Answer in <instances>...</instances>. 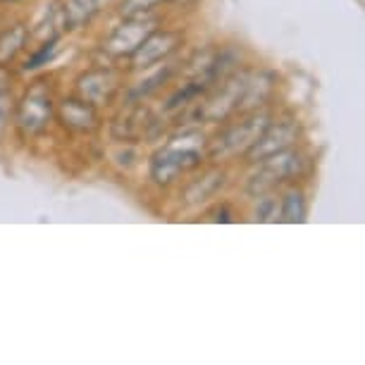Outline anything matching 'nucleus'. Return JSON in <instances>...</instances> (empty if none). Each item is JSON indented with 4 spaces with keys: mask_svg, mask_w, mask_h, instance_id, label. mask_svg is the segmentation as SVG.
Returning <instances> with one entry per match:
<instances>
[{
    "mask_svg": "<svg viewBox=\"0 0 365 365\" xmlns=\"http://www.w3.org/2000/svg\"><path fill=\"white\" fill-rule=\"evenodd\" d=\"M48 101L46 98H36V93H31L29 98L24 101V117H22V125L29 127V129H41L46 122V115H48Z\"/></svg>",
    "mask_w": 365,
    "mask_h": 365,
    "instance_id": "7",
    "label": "nucleus"
},
{
    "mask_svg": "<svg viewBox=\"0 0 365 365\" xmlns=\"http://www.w3.org/2000/svg\"><path fill=\"white\" fill-rule=\"evenodd\" d=\"M282 217L284 222H303L306 220V198L301 191H289L282 201Z\"/></svg>",
    "mask_w": 365,
    "mask_h": 365,
    "instance_id": "9",
    "label": "nucleus"
},
{
    "mask_svg": "<svg viewBox=\"0 0 365 365\" xmlns=\"http://www.w3.org/2000/svg\"><path fill=\"white\" fill-rule=\"evenodd\" d=\"M179 41H182V36H179V34H172V31L150 34V36L139 46V51L134 53L136 65L148 67V65L160 63L163 58H168L170 53H175V48L179 46Z\"/></svg>",
    "mask_w": 365,
    "mask_h": 365,
    "instance_id": "6",
    "label": "nucleus"
},
{
    "mask_svg": "<svg viewBox=\"0 0 365 365\" xmlns=\"http://www.w3.org/2000/svg\"><path fill=\"white\" fill-rule=\"evenodd\" d=\"M306 168V160L296 153V150H282V153L265 158L263 165L256 175L251 177L249 182V191L251 194H263V191L274 189L277 184L287 182V179L296 177L299 172Z\"/></svg>",
    "mask_w": 365,
    "mask_h": 365,
    "instance_id": "2",
    "label": "nucleus"
},
{
    "mask_svg": "<svg viewBox=\"0 0 365 365\" xmlns=\"http://www.w3.org/2000/svg\"><path fill=\"white\" fill-rule=\"evenodd\" d=\"M296 136H299V127L294 122H277V125L270 122L265 127V132L256 139V143L246 150V155H249L251 163H263L265 158H272L282 153V150L292 148Z\"/></svg>",
    "mask_w": 365,
    "mask_h": 365,
    "instance_id": "4",
    "label": "nucleus"
},
{
    "mask_svg": "<svg viewBox=\"0 0 365 365\" xmlns=\"http://www.w3.org/2000/svg\"><path fill=\"white\" fill-rule=\"evenodd\" d=\"M270 125L265 115H253L249 120L237 122V125L227 127L222 134H217V139L210 143V158L212 160H225L237 153H246L260 134L265 132V127Z\"/></svg>",
    "mask_w": 365,
    "mask_h": 365,
    "instance_id": "1",
    "label": "nucleus"
},
{
    "mask_svg": "<svg viewBox=\"0 0 365 365\" xmlns=\"http://www.w3.org/2000/svg\"><path fill=\"white\" fill-rule=\"evenodd\" d=\"M108 3L110 0H70L65 12H67V17H70V22L79 24V22H84V19L93 17L96 12Z\"/></svg>",
    "mask_w": 365,
    "mask_h": 365,
    "instance_id": "8",
    "label": "nucleus"
},
{
    "mask_svg": "<svg viewBox=\"0 0 365 365\" xmlns=\"http://www.w3.org/2000/svg\"><path fill=\"white\" fill-rule=\"evenodd\" d=\"M272 208H274V201H270V198H265L263 203H260V208L256 210V215H258V220H272Z\"/></svg>",
    "mask_w": 365,
    "mask_h": 365,
    "instance_id": "11",
    "label": "nucleus"
},
{
    "mask_svg": "<svg viewBox=\"0 0 365 365\" xmlns=\"http://www.w3.org/2000/svg\"><path fill=\"white\" fill-rule=\"evenodd\" d=\"M163 3V0H127L125 10L127 12H146V10H153V5Z\"/></svg>",
    "mask_w": 365,
    "mask_h": 365,
    "instance_id": "10",
    "label": "nucleus"
},
{
    "mask_svg": "<svg viewBox=\"0 0 365 365\" xmlns=\"http://www.w3.org/2000/svg\"><path fill=\"white\" fill-rule=\"evenodd\" d=\"M150 34H153L150 22L136 19V22L122 24L120 29L113 31V36L108 38V51H113L115 55H134Z\"/></svg>",
    "mask_w": 365,
    "mask_h": 365,
    "instance_id": "5",
    "label": "nucleus"
},
{
    "mask_svg": "<svg viewBox=\"0 0 365 365\" xmlns=\"http://www.w3.org/2000/svg\"><path fill=\"white\" fill-rule=\"evenodd\" d=\"M201 160H203L201 150H198L196 146H189V143H184L182 146V143L175 141L155 155L153 165H150V175H153L155 182L170 184L172 179L179 177V172L198 168Z\"/></svg>",
    "mask_w": 365,
    "mask_h": 365,
    "instance_id": "3",
    "label": "nucleus"
}]
</instances>
